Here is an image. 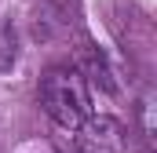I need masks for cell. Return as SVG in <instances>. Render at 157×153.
<instances>
[{
    "label": "cell",
    "instance_id": "cell-1",
    "mask_svg": "<svg viewBox=\"0 0 157 153\" xmlns=\"http://www.w3.org/2000/svg\"><path fill=\"white\" fill-rule=\"evenodd\" d=\"M40 106L59 128L77 131L91 117V95L77 69H48L40 80Z\"/></svg>",
    "mask_w": 157,
    "mask_h": 153
},
{
    "label": "cell",
    "instance_id": "cell-2",
    "mask_svg": "<svg viewBox=\"0 0 157 153\" xmlns=\"http://www.w3.org/2000/svg\"><path fill=\"white\" fill-rule=\"evenodd\" d=\"M73 153H124V124L117 117H88L77 128Z\"/></svg>",
    "mask_w": 157,
    "mask_h": 153
}]
</instances>
